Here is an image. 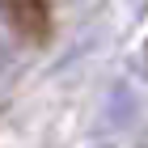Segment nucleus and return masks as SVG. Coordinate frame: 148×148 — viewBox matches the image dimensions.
<instances>
[{
  "mask_svg": "<svg viewBox=\"0 0 148 148\" xmlns=\"http://www.w3.org/2000/svg\"><path fill=\"white\" fill-rule=\"evenodd\" d=\"M4 13L21 38H30V42L47 38V0H4Z\"/></svg>",
  "mask_w": 148,
  "mask_h": 148,
  "instance_id": "nucleus-1",
  "label": "nucleus"
}]
</instances>
